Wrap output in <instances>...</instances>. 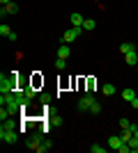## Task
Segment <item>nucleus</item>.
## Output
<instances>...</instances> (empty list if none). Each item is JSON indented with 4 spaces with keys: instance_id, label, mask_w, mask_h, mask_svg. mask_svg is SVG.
<instances>
[{
    "instance_id": "obj_7",
    "label": "nucleus",
    "mask_w": 138,
    "mask_h": 153,
    "mask_svg": "<svg viewBox=\"0 0 138 153\" xmlns=\"http://www.w3.org/2000/svg\"><path fill=\"white\" fill-rule=\"evenodd\" d=\"M39 146H41V135H35L32 140L28 142V149L30 151H39Z\"/></svg>"
},
{
    "instance_id": "obj_20",
    "label": "nucleus",
    "mask_w": 138,
    "mask_h": 153,
    "mask_svg": "<svg viewBox=\"0 0 138 153\" xmlns=\"http://www.w3.org/2000/svg\"><path fill=\"white\" fill-rule=\"evenodd\" d=\"M131 126V121H129V119H124V117H122V119H120V128H129Z\"/></svg>"
},
{
    "instance_id": "obj_8",
    "label": "nucleus",
    "mask_w": 138,
    "mask_h": 153,
    "mask_svg": "<svg viewBox=\"0 0 138 153\" xmlns=\"http://www.w3.org/2000/svg\"><path fill=\"white\" fill-rule=\"evenodd\" d=\"M69 55H72V48H69V44H62L58 48V57H62V59H67L69 57Z\"/></svg>"
},
{
    "instance_id": "obj_21",
    "label": "nucleus",
    "mask_w": 138,
    "mask_h": 153,
    "mask_svg": "<svg viewBox=\"0 0 138 153\" xmlns=\"http://www.w3.org/2000/svg\"><path fill=\"white\" fill-rule=\"evenodd\" d=\"M60 123H62L60 117H51V126H60Z\"/></svg>"
},
{
    "instance_id": "obj_5",
    "label": "nucleus",
    "mask_w": 138,
    "mask_h": 153,
    "mask_svg": "<svg viewBox=\"0 0 138 153\" xmlns=\"http://www.w3.org/2000/svg\"><path fill=\"white\" fill-rule=\"evenodd\" d=\"M122 144H127V142L122 140L120 135H111V137H108V149H111V151H120Z\"/></svg>"
},
{
    "instance_id": "obj_22",
    "label": "nucleus",
    "mask_w": 138,
    "mask_h": 153,
    "mask_svg": "<svg viewBox=\"0 0 138 153\" xmlns=\"http://www.w3.org/2000/svg\"><path fill=\"white\" fill-rule=\"evenodd\" d=\"M129 105H131V108H133V110H138V96H136V98H133V101H131V103H129Z\"/></svg>"
},
{
    "instance_id": "obj_16",
    "label": "nucleus",
    "mask_w": 138,
    "mask_h": 153,
    "mask_svg": "<svg viewBox=\"0 0 138 153\" xmlns=\"http://www.w3.org/2000/svg\"><path fill=\"white\" fill-rule=\"evenodd\" d=\"M90 151H92V153H106L108 149H106V146H99V144H92V146H90Z\"/></svg>"
},
{
    "instance_id": "obj_23",
    "label": "nucleus",
    "mask_w": 138,
    "mask_h": 153,
    "mask_svg": "<svg viewBox=\"0 0 138 153\" xmlns=\"http://www.w3.org/2000/svg\"><path fill=\"white\" fill-rule=\"evenodd\" d=\"M0 2H2V5H7V2H12V0H0Z\"/></svg>"
},
{
    "instance_id": "obj_10",
    "label": "nucleus",
    "mask_w": 138,
    "mask_h": 153,
    "mask_svg": "<svg viewBox=\"0 0 138 153\" xmlns=\"http://www.w3.org/2000/svg\"><path fill=\"white\" fill-rule=\"evenodd\" d=\"M131 51H136V46H133L131 41H122V44H120V53H122V55H127V53H131Z\"/></svg>"
},
{
    "instance_id": "obj_9",
    "label": "nucleus",
    "mask_w": 138,
    "mask_h": 153,
    "mask_svg": "<svg viewBox=\"0 0 138 153\" xmlns=\"http://www.w3.org/2000/svg\"><path fill=\"white\" fill-rule=\"evenodd\" d=\"M124 62L129 64V66H136V64H138V55H136V51L127 53V55H124Z\"/></svg>"
},
{
    "instance_id": "obj_18",
    "label": "nucleus",
    "mask_w": 138,
    "mask_h": 153,
    "mask_svg": "<svg viewBox=\"0 0 138 153\" xmlns=\"http://www.w3.org/2000/svg\"><path fill=\"white\" fill-rule=\"evenodd\" d=\"M99 112H101V105L94 101V103H92V108H90V114H99Z\"/></svg>"
},
{
    "instance_id": "obj_4",
    "label": "nucleus",
    "mask_w": 138,
    "mask_h": 153,
    "mask_svg": "<svg viewBox=\"0 0 138 153\" xmlns=\"http://www.w3.org/2000/svg\"><path fill=\"white\" fill-rule=\"evenodd\" d=\"M81 30H83V27H69V30L65 32V44H72V41H76V39H78V34H81Z\"/></svg>"
},
{
    "instance_id": "obj_3",
    "label": "nucleus",
    "mask_w": 138,
    "mask_h": 153,
    "mask_svg": "<svg viewBox=\"0 0 138 153\" xmlns=\"http://www.w3.org/2000/svg\"><path fill=\"white\" fill-rule=\"evenodd\" d=\"M0 140L7 142V144H16V140H19L16 128H0Z\"/></svg>"
},
{
    "instance_id": "obj_2",
    "label": "nucleus",
    "mask_w": 138,
    "mask_h": 153,
    "mask_svg": "<svg viewBox=\"0 0 138 153\" xmlns=\"http://www.w3.org/2000/svg\"><path fill=\"white\" fill-rule=\"evenodd\" d=\"M97 101L94 96H92V91H85L83 94V98H78V103H76V108H78V112H90L92 103Z\"/></svg>"
},
{
    "instance_id": "obj_19",
    "label": "nucleus",
    "mask_w": 138,
    "mask_h": 153,
    "mask_svg": "<svg viewBox=\"0 0 138 153\" xmlns=\"http://www.w3.org/2000/svg\"><path fill=\"white\" fill-rule=\"evenodd\" d=\"M48 103H51V94L41 91V105H48Z\"/></svg>"
},
{
    "instance_id": "obj_13",
    "label": "nucleus",
    "mask_w": 138,
    "mask_h": 153,
    "mask_svg": "<svg viewBox=\"0 0 138 153\" xmlns=\"http://www.w3.org/2000/svg\"><path fill=\"white\" fill-rule=\"evenodd\" d=\"M35 87V89H37V87H39V85H44V78L39 76V73H37V71H35V76H32V82H30Z\"/></svg>"
},
{
    "instance_id": "obj_15",
    "label": "nucleus",
    "mask_w": 138,
    "mask_h": 153,
    "mask_svg": "<svg viewBox=\"0 0 138 153\" xmlns=\"http://www.w3.org/2000/svg\"><path fill=\"white\" fill-rule=\"evenodd\" d=\"M55 69H58V71H65L67 69V59L58 57V59H55Z\"/></svg>"
},
{
    "instance_id": "obj_14",
    "label": "nucleus",
    "mask_w": 138,
    "mask_h": 153,
    "mask_svg": "<svg viewBox=\"0 0 138 153\" xmlns=\"http://www.w3.org/2000/svg\"><path fill=\"white\" fill-rule=\"evenodd\" d=\"M94 27H97V21H92V19H85V23H83V30H94Z\"/></svg>"
},
{
    "instance_id": "obj_1",
    "label": "nucleus",
    "mask_w": 138,
    "mask_h": 153,
    "mask_svg": "<svg viewBox=\"0 0 138 153\" xmlns=\"http://www.w3.org/2000/svg\"><path fill=\"white\" fill-rule=\"evenodd\" d=\"M19 71H12V76H0V91L2 94H12L14 89H16V82H19V76H16Z\"/></svg>"
},
{
    "instance_id": "obj_6",
    "label": "nucleus",
    "mask_w": 138,
    "mask_h": 153,
    "mask_svg": "<svg viewBox=\"0 0 138 153\" xmlns=\"http://www.w3.org/2000/svg\"><path fill=\"white\" fill-rule=\"evenodd\" d=\"M69 21H72V27H83V23H85V19H83L78 12H74L72 16H69Z\"/></svg>"
},
{
    "instance_id": "obj_12",
    "label": "nucleus",
    "mask_w": 138,
    "mask_h": 153,
    "mask_svg": "<svg viewBox=\"0 0 138 153\" xmlns=\"http://www.w3.org/2000/svg\"><path fill=\"white\" fill-rule=\"evenodd\" d=\"M101 94H104V96H113V94H115V87H113L111 82H106L104 87H101Z\"/></svg>"
},
{
    "instance_id": "obj_17",
    "label": "nucleus",
    "mask_w": 138,
    "mask_h": 153,
    "mask_svg": "<svg viewBox=\"0 0 138 153\" xmlns=\"http://www.w3.org/2000/svg\"><path fill=\"white\" fill-rule=\"evenodd\" d=\"M0 34H2V37H9V34H12V30H9V25H7V23H2V25H0Z\"/></svg>"
},
{
    "instance_id": "obj_11",
    "label": "nucleus",
    "mask_w": 138,
    "mask_h": 153,
    "mask_svg": "<svg viewBox=\"0 0 138 153\" xmlns=\"http://www.w3.org/2000/svg\"><path fill=\"white\" fill-rule=\"evenodd\" d=\"M122 98H124L127 103H131L133 98H136V91L133 89H122Z\"/></svg>"
}]
</instances>
